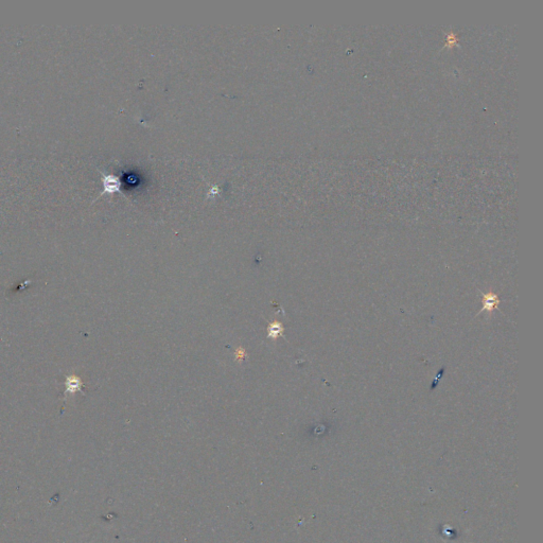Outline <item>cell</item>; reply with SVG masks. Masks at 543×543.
<instances>
[{"label": "cell", "instance_id": "4", "mask_svg": "<svg viewBox=\"0 0 543 543\" xmlns=\"http://www.w3.org/2000/svg\"><path fill=\"white\" fill-rule=\"evenodd\" d=\"M67 384H69V386L67 385V392H70V393H76L78 391L81 390V382L79 381V379H67Z\"/></svg>", "mask_w": 543, "mask_h": 543}, {"label": "cell", "instance_id": "1", "mask_svg": "<svg viewBox=\"0 0 543 543\" xmlns=\"http://www.w3.org/2000/svg\"><path fill=\"white\" fill-rule=\"evenodd\" d=\"M99 172L102 174V182H103V191L100 193L99 197L103 196V194L105 193H109V194H112V193H115V192H121V182H120V179L113 175V174H106L105 172L99 170Z\"/></svg>", "mask_w": 543, "mask_h": 543}, {"label": "cell", "instance_id": "2", "mask_svg": "<svg viewBox=\"0 0 543 543\" xmlns=\"http://www.w3.org/2000/svg\"><path fill=\"white\" fill-rule=\"evenodd\" d=\"M481 295H482L483 308H482V310L480 311V313L483 312V311L491 313L494 309H497V308L499 307V304L501 303V300H500V298H499V296L497 294L490 292V293H486V294L481 293Z\"/></svg>", "mask_w": 543, "mask_h": 543}, {"label": "cell", "instance_id": "3", "mask_svg": "<svg viewBox=\"0 0 543 543\" xmlns=\"http://www.w3.org/2000/svg\"><path fill=\"white\" fill-rule=\"evenodd\" d=\"M283 325L279 324L278 321H274V323L270 326L269 333L271 338H277L283 333Z\"/></svg>", "mask_w": 543, "mask_h": 543}]
</instances>
